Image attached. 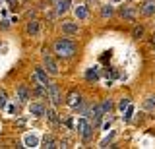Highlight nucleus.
Instances as JSON below:
<instances>
[{"mask_svg": "<svg viewBox=\"0 0 155 149\" xmlns=\"http://www.w3.org/2000/svg\"><path fill=\"white\" fill-rule=\"evenodd\" d=\"M78 50V45L72 39H58L54 41V52L60 58H70V56H74Z\"/></svg>", "mask_w": 155, "mask_h": 149, "instance_id": "nucleus-1", "label": "nucleus"}, {"mask_svg": "<svg viewBox=\"0 0 155 149\" xmlns=\"http://www.w3.org/2000/svg\"><path fill=\"white\" fill-rule=\"evenodd\" d=\"M47 97L51 99V103L54 105V107H58V105L62 103V93H60V87L58 85H54V83H51L47 87Z\"/></svg>", "mask_w": 155, "mask_h": 149, "instance_id": "nucleus-2", "label": "nucleus"}, {"mask_svg": "<svg viewBox=\"0 0 155 149\" xmlns=\"http://www.w3.org/2000/svg\"><path fill=\"white\" fill-rule=\"evenodd\" d=\"M43 66L47 68L48 74H52V76H56V74H58V64H56V60L52 58V56L48 54L47 50L43 52Z\"/></svg>", "mask_w": 155, "mask_h": 149, "instance_id": "nucleus-3", "label": "nucleus"}, {"mask_svg": "<svg viewBox=\"0 0 155 149\" xmlns=\"http://www.w3.org/2000/svg\"><path fill=\"white\" fill-rule=\"evenodd\" d=\"M31 79H33V83H35V85H45V87L51 85V81H48V78H47V72L43 70V68H35Z\"/></svg>", "mask_w": 155, "mask_h": 149, "instance_id": "nucleus-4", "label": "nucleus"}, {"mask_svg": "<svg viewBox=\"0 0 155 149\" xmlns=\"http://www.w3.org/2000/svg\"><path fill=\"white\" fill-rule=\"evenodd\" d=\"M91 116H93V126H99L101 122H103V116H105V110H103V107L101 105H93L91 107Z\"/></svg>", "mask_w": 155, "mask_h": 149, "instance_id": "nucleus-5", "label": "nucleus"}, {"mask_svg": "<svg viewBox=\"0 0 155 149\" xmlns=\"http://www.w3.org/2000/svg\"><path fill=\"white\" fill-rule=\"evenodd\" d=\"M29 97H31V91H29V87L27 85H19L18 87V103H27L29 101Z\"/></svg>", "mask_w": 155, "mask_h": 149, "instance_id": "nucleus-6", "label": "nucleus"}, {"mask_svg": "<svg viewBox=\"0 0 155 149\" xmlns=\"http://www.w3.org/2000/svg\"><path fill=\"white\" fill-rule=\"evenodd\" d=\"M29 112H31L33 116H45L47 110H45V107H43L41 103H31L29 105Z\"/></svg>", "mask_w": 155, "mask_h": 149, "instance_id": "nucleus-7", "label": "nucleus"}, {"mask_svg": "<svg viewBox=\"0 0 155 149\" xmlns=\"http://www.w3.org/2000/svg\"><path fill=\"white\" fill-rule=\"evenodd\" d=\"M120 16H122L124 20H128V21H134L136 20V10L130 8V6H122L120 8Z\"/></svg>", "mask_w": 155, "mask_h": 149, "instance_id": "nucleus-8", "label": "nucleus"}, {"mask_svg": "<svg viewBox=\"0 0 155 149\" xmlns=\"http://www.w3.org/2000/svg\"><path fill=\"white\" fill-rule=\"evenodd\" d=\"M62 31L68 33V35H76V33H78V23H74V21H64V23H62Z\"/></svg>", "mask_w": 155, "mask_h": 149, "instance_id": "nucleus-9", "label": "nucleus"}, {"mask_svg": "<svg viewBox=\"0 0 155 149\" xmlns=\"http://www.w3.org/2000/svg\"><path fill=\"white\" fill-rule=\"evenodd\" d=\"M142 12L145 16H153L155 14V0H145L143 6H142Z\"/></svg>", "mask_w": 155, "mask_h": 149, "instance_id": "nucleus-10", "label": "nucleus"}, {"mask_svg": "<svg viewBox=\"0 0 155 149\" xmlns=\"http://www.w3.org/2000/svg\"><path fill=\"white\" fill-rule=\"evenodd\" d=\"M74 14H76L78 20H85V18L89 16V10H87V6H76Z\"/></svg>", "mask_w": 155, "mask_h": 149, "instance_id": "nucleus-11", "label": "nucleus"}, {"mask_svg": "<svg viewBox=\"0 0 155 149\" xmlns=\"http://www.w3.org/2000/svg\"><path fill=\"white\" fill-rule=\"evenodd\" d=\"M85 79L87 81H99V70H97V68H89L85 72Z\"/></svg>", "mask_w": 155, "mask_h": 149, "instance_id": "nucleus-12", "label": "nucleus"}, {"mask_svg": "<svg viewBox=\"0 0 155 149\" xmlns=\"http://www.w3.org/2000/svg\"><path fill=\"white\" fill-rule=\"evenodd\" d=\"M68 4H70V0H58V4H56V14L58 16H62V14L68 12Z\"/></svg>", "mask_w": 155, "mask_h": 149, "instance_id": "nucleus-13", "label": "nucleus"}, {"mask_svg": "<svg viewBox=\"0 0 155 149\" xmlns=\"http://www.w3.org/2000/svg\"><path fill=\"white\" fill-rule=\"evenodd\" d=\"M47 118H48V122L54 124V126H56V124H60V118H58V114H56L54 109H48L47 110Z\"/></svg>", "mask_w": 155, "mask_h": 149, "instance_id": "nucleus-14", "label": "nucleus"}, {"mask_svg": "<svg viewBox=\"0 0 155 149\" xmlns=\"http://www.w3.org/2000/svg\"><path fill=\"white\" fill-rule=\"evenodd\" d=\"M25 31L29 33V35H33V37H35L37 33H39V21H35V20H33V21H29V23H27V27H25Z\"/></svg>", "mask_w": 155, "mask_h": 149, "instance_id": "nucleus-15", "label": "nucleus"}, {"mask_svg": "<svg viewBox=\"0 0 155 149\" xmlns=\"http://www.w3.org/2000/svg\"><path fill=\"white\" fill-rule=\"evenodd\" d=\"M23 143H25V147H37V145H39V139H37L35 136H31V134H29V136L23 138Z\"/></svg>", "mask_w": 155, "mask_h": 149, "instance_id": "nucleus-16", "label": "nucleus"}, {"mask_svg": "<svg viewBox=\"0 0 155 149\" xmlns=\"http://www.w3.org/2000/svg\"><path fill=\"white\" fill-rule=\"evenodd\" d=\"M113 14H114V8L113 6H109V4L101 6V16H103V18H110Z\"/></svg>", "mask_w": 155, "mask_h": 149, "instance_id": "nucleus-17", "label": "nucleus"}, {"mask_svg": "<svg viewBox=\"0 0 155 149\" xmlns=\"http://www.w3.org/2000/svg\"><path fill=\"white\" fill-rule=\"evenodd\" d=\"M142 35H143V27L142 25H136L134 29H132V37H134V39H140Z\"/></svg>", "mask_w": 155, "mask_h": 149, "instance_id": "nucleus-18", "label": "nucleus"}, {"mask_svg": "<svg viewBox=\"0 0 155 149\" xmlns=\"http://www.w3.org/2000/svg\"><path fill=\"white\" fill-rule=\"evenodd\" d=\"M43 143H45L43 147H48V149L56 147V145H54V138H52V136H45V141H43Z\"/></svg>", "mask_w": 155, "mask_h": 149, "instance_id": "nucleus-19", "label": "nucleus"}, {"mask_svg": "<svg viewBox=\"0 0 155 149\" xmlns=\"http://www.w3.org/2000/svg\"><path fill=\"white\" fill-rule=\"evenodd\" d=\"M101 107H103L105 114H107V112H110V109H113V101H110V99H105L103 103H101Z\"/></svg>", "mask_w": 155, "mask_h": 149, "instance_id": "nucleus-20", "label": "nucleus"}, {"mask_svg": "<svg viewBox=\"0 0 155 149\" xmlns=\"http://www.w3.org/2000/svg\"><path fill=\"white\" fill-rule=\"evenodd\" d=\"M132 114H134V107H130V105H128V109H126V112L122 114V118L126 120V122H128V120L132 118Z\"/></svg>", "mask_w": 155, "mask_h": 149, "instance_id": "nucleus-21", "label": "nucleus"}, {"mask_svg": "<svg viewBox=\"0 0 155 149\" xmlns=\"http://www.w3.org/2000/svg\"><path fill=\"white\" fill-rule=\"evenodd\" d=\"M155 107V97H149L147 101H145V103H143V109H147V110H151Z\"/></svg>", "mask_w": 155, "mask_h": 149, "instance_id": "nucleus-22", "label": "nucleus"}, {"mask_svg": "<svg viewBox=\"0 0 155 149\" xmlns=\"http://www.w3.org/2000/svg\"><path fill=\"white\" fill-rule=\"evenodd\" d=\"M128 105H130V99H126V97H124V99H120V105H118V109L124 112V110L128 109Z\"/></svg>", "mask_w": 155, "mask_h": 149, "instance_id": "nucleus-23", "label": "nucleus"}, {"mask_svg": "<svg viewBox=\"0 0 155 149\" xmlns=\"http://www.w3.org/2000/svg\"><path fill=\"white\" fill-rule=\"evenodd\" d=\"M0 107H6V93L0 91Z\"/></svg>", "mask_w": 155, "mask_h": 149, "instance_id": "nucleus-24", "label": "nucleus"}, {"mask_svg": "<svg viewBox=\"0 0 155 149\" xmlns=\"http://www.w3.org/2000/svg\"><path fill=\"white\" fill-rule=\"evenodd\" d=\"M103 128H105V130H109V128H110V120H109V122H103Z\"/></svg>", "mask_w": 155, "mask_h": 149, "instance_id": "nucleus-25", "label": "nucleus"}, {"mask_svg": "<svg viewBox=\"0 0 155 149\" xmlns=\"http://www.w3.org/2000/svg\"><path fill=\"white\" fill-rule=\"evenodd\" d=\"M153 43H155V33H153Z\"/></svg>", "mask_w": 155, "mask_h": 149, "instance_id": "nucleus-26", "label": "nucleus"}, {"mask_svg": "<svg viewBox=\"0 0 155 149\" xmlns=\"http://www.w3.org/2000/svg\"><path fill=\"white\" fill-rule=\"evenodd\" d=\"M114 2H120V0H114Z\"/></svg>", "mask_w": 155, "mask_h": 149, "instance_id": "nucleus-27", "label": "nucleus"}]
</instances>
